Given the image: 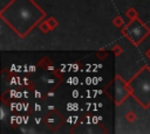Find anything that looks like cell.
Returning a JSON list of instances; mask_svg holds the SVG:
<instances>
[]
</instances>
